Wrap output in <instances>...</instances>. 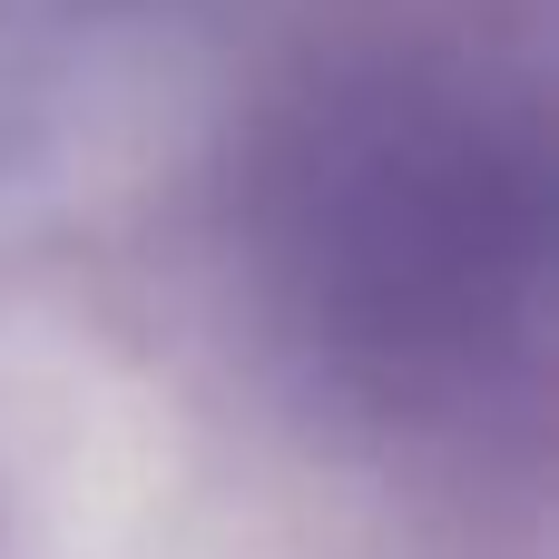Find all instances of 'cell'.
Instances as JSON below:
<instances>
[{
	"label": "cell",
	"mask_w": 559,
	"mask_h": 559,
	"mask_svg": "<svg viewBox=\"0 0 559 559\" xmlns=\"http://www.w3.org/2000/svg\"><path fill=\"white\" fill-rule=\"evenodd\" d=\"M540 108L442 59L344 69L265 177L275 275L314 344L413 413L540 373Z\"/></svg>",
	"instance_id": "obj_1"
}]
</instances>
